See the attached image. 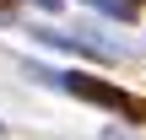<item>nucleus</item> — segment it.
Masks as SVG:
<instances>
[{"mask_svg": "<svg viewBox=\"0 0 146 140\" xmlns=\"http://www.w3.org/2000/svg\"><path fill=\"white\" fill-rule=\"evenodd\" d=\"M60 92H70L76 103H92V108H108V113H119L125 124H146V97L135 92H125V86H114V81H103V76H87V70H43Z\"/></svg>", "mask_w": 146, "mask_h": 140, "instance_id": "1", "label": "nucleus"}, {"mask_svg": "<svg viewBox=\"0 0 146 140\" xmlns=\"http://www.w3.org/2000/svg\"><path fill=\"white\" fill-rule=\"evenodd\" d=\"M38 38H43L49 49H65V54H87V59H119V49H114V43H98V38H87V32H60V27H38Z\"/></svg>", "mask_w": 146, "mask_h": 140, "instance_id": "2", "label": "nucleus"}, {"mask_svg": "<svg viewBox=\"0 0 146 140\" xmlns=\"http://www.w3.org/2000/svg\"><path fill=\"white\" fill-rule=\"evenodd\" d=\"M0 22H16V0H0Z\"/></svg>", "mask_w": 146, "mask_h": 140, "instance_id": "3", "label": "nucleus"}, {"mask_svg": "<svg viewBox=\"0 0 146 140\" xmlns=\"http://www.w3.org/2000/svg\"><path fill=\"white\" fill-rule=\"evenodd\" d=\"M33 5H38V11H60L65 0H33Z\"/></svg>", "mask_w": 146, "mask_h": 140, "instance_id": "4", "label": "nucleus"}, {"mask_svg": "<svg viewBox=\"0 0 146 140\" xmlns=\"http://www.w3.org/2000/svg\"><path fill=\"white\" fill-rule=\"evenodd\" d=\"M0 135H5V119H0Z\"/></svg>", "mask_w": 146, "mask_h": 140, "instance_id": "5", "label": "nucleus"}]
</instances>
